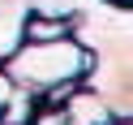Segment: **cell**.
I'll use <instances>...</instances> for the list:
<instances>
[{"label":"cell","mask_w":133,"mask_h":125,"mask_svg":"<svg viewBox=\"0 0 133 125\" xmlns=\"http://www.w3.org/2000/svg\"><path fill=\"white\" fill-rule=\"evenodd\" d=\"M0 69L13 78V86L30 91V95H43L52 86H82L90 69V52L77 39H47V43H17Z\"/></svg>","instance_id":"6da1fadb"},{"label":"cell","mask_w":133,"mask_h":125,"mask_svg":"<svg viewBox=\"0 0 133 125\" xmlns=\"http://www.w3.org/2000/svg\"><path fill=\"white\" fill-rule=\"evenodd\" d=\"M64 35H69V17H52V13H30L22 26V43H47Z\"/></svg>","instance_id":"277c9868"},{"label":"cell","mask_w":133,"mask_h":125,"mask_svg":"<svg viewBox=\"0 0 133 125\" xmlns=\"http://www.w3.org/2000/svg\"><path fill=\"white\" fill-rule=\"evenodd\" d=\"M13 91H17V86H13V78H9V73H4V69H0V116H4V108H9V99H13Z\"/></svg>","instance_id":"5b68a950"},{"label":"cell","mask_w":133,"mask_h":125,"mask_svg":"<svg viewBox=\"0 0 133 125\" xmlns=\"http://www.w3.org/2000/svg\"><path fill=\"white\" fill-rule=\"evenodd\" d=\"M107 4H120V9H129V0H107Z\"/></svg>","instance_id":"8992f818"},{"label":"cell","mask_w":133,"mask_h":125,"mask_svg":"<svg viewBox=\"0 0 133 125\" xmlns=\"http://www.w3.org/2000/svg\"><path fill=\"white\" fill-rule=\"evenodd\" d=\"M26 17H30V4H26V0H0V61L22 43Z\"/></svg>","instance_id":"3957f363"},{"label":"cell","mask_w":133,"mask_h":125,"mask_svg":"<svg viewBox=\"0 0 133 125\" xmlns=\"http://www.w3.org/2000/svg\"><path fill=\"white\" fill-rule=\"evenodd\" d=\"M112 121H120V116H112V108L86 86H77L60 104V125H112Z\"/></svg>","instance_id":"7a4b0ae2"},{"label":"cell","mask_w":133,"mask_h":125,"mask_svg":"<svg viewBox=\"0 0 133 125\" xmlns=\"http://www.w3.org/2000/svg\"><path fill=\"white\" fill-rule=\"evenodd\" d=\"M112 125H129V121H112Z\"/></svg>","instance_id":"52a82bcc"}]
</instances>
